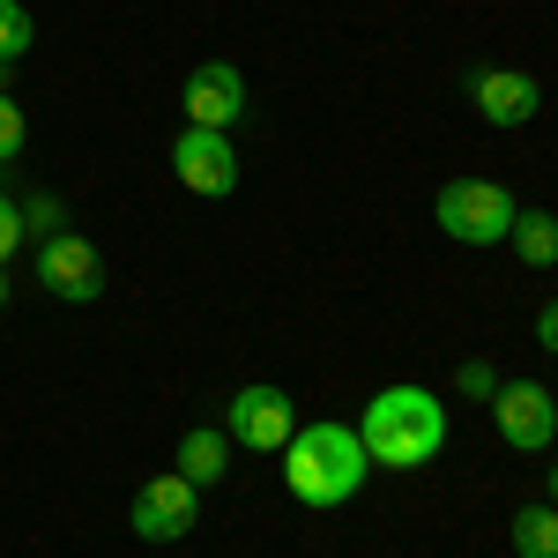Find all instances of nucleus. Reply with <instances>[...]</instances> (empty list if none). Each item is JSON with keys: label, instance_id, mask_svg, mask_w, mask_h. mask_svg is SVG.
<instances>
[{"label": "nucleus", "instance_id": "423d86ee", "mask_svg": "<svg viewBox=\"0 0 558 558\" xmlns=\"http://www.w3.org/2000/svg\"><path fill=\"white\" fill-rule=\"evenodd\" d=\"M202 521V484H186L179 470L149 476L142 492H134V536H149V544H172Z\"/></svg>", "mask_w": 558, "mask_h": 558}, {"label": "nucleus", "instance_id": "4468645a", "mask_svg": "<svg viewBox=\"0 0 558 558\" xmlns=\"http://www.w3.org/2000/svg\"><path fill=\"white\" fill-rule=\"evenodd\" d=\"M23 52H31V8L23 0H0V60L15 68Z\"/></svg>", "mask_w": 558, "mask_h": 558}, {"label": "nucleus", "instance_id": "6ab92c4d", "mask_svg": "<svg viewBox=\"0 0 558 558\" xmlns=\"http://www.w3.org/2000/svg\"><path fill=\"white\" fill-rule=\"evenodd\" d=\"M536 343H544V350H551V357H558V299L544 305V320H536Z\"/></svg>", "mask_w": 558, "mask_h": 558}, {"label": "nucleus", "instance_id": "0eeeda50", "mask_svg": "<svg viewBox=\"0 0 558 558\" xmlns=\"http://www.w3.org/2000/svg\"><path fill=\"white\" fill-rule=\"evenodd\" d=\"M38 283L52 291V299H68V305H89L97 291H105V254H97L89 239H75V231H60V239L38 246Z\"/></svg>", "mask_w": 558, "mask_h": 558}, {"label": "nucleus", "instance_id": "f3484780", "mask_svg": "<svg viewBox=\"0 0 558 558\" xmlns=\"http://www.w3.org/2000/svg\"><path fill=\"white\" fill-rule=\"evenodd\" d=\"M454 387H462V395H476V402H492V395H499V373H492L484 357H470V365L454 373Z\"/></svg>", "mask_w": 558, "mask_h": 558}, {"label": "nucleus", "instance_id": "f257e3e1", "mask_svg": "<svg viewBox=\"0 0 558 558\" xmlns=\"http://www.w3.org/2000/svg\"><path fill=\"white\" fill-rule=\"evenodd\" d=\"M357 439H365L373 470H425L447 447V410L425 387H380L365 402V417H357Z\"/></svg>", "mask_w": 558, "mask_h": 558}, {"label": "nucleus", "instance_id": "39448f33", "mask_svg": "<svg viewBox=\"0 0 558 558\" xmlns=\"http://www.w3.org/2000/svg\"><path fill=\"white\" fill-rule=\"evenodd\" d=\"M299 432V402L283 387H239L231 395V439L254 447V454H283Z\"/></svg>", "mask_w": 558, "mask_h": 558}, {"label": "nucleus", "instance_id": "aec40b11", "mask_svg": "<svg viewBox=\"0 0 558 558\" xmlns=\"http://www.w3.org/2000/svg\"><path fill=\"white\" fill-rule=\"evenodd\" d=\"M0 305H8V260H0Z\"/></svg>", "mask_w": 558, "mask_h": 558}, {"label": "nucleus", "instance_id": "7ed1b4c3", "mask_svg": "<svg viewBox=\"0 0 558 558\" xmlns=\"http://www.w3.org/2000/svg\"><path fill=\"white\" fill-rule=\"evenodd\" d=\"M514 216H521V202L507 186H492V179H454L439 194V231L462 239V246H499L514 231Z\"/></svg>", "mask_w": 558, "mask_h": 558}, {"label": "nucleus", "instance_id": "9d476101", "mask_svg": "<svg viewBox=\"0 0 558 558\" xmlns=\"http://www.w3.org/2000/svg\"><path fill=\"white\" fill-rule=\"evenodd\" d=\"M470 105L492 120V128H521V120H536L544 89H536V75H521V68H476L470 75Z\"/></svg>", "mask_w": 558, "mask_h": 558}, {"label": "nucleus", "instance_id": "2eb2a0df", "mask_svg": "<svg viewBox=\"0 0 558 558\" xmlns=\"http://www.w3.org/2000/svg\"><path fill=\"white\" fill-rule=\"evenodd\" d=\"M23 231L45 246V239H60V231H68V209H60L52 194H31V202H23Z\"/></svg>", "mask_w": 558, "mask_h": 558}, {"label": "nucleus", "instance_id": "f8f14e48", "mask_svg": "<svg viewBox=\"0 0 558 558\" xmlns=\"http://www.w3.org/2000/svg\"><path fill=\"white\" fill-rule=\"evenodd\" d=\"M507 239H514V254L529 260V268H551L558 260V216L551 209H521Z\"/></svg>", "mask_w": 558, "mask_h": 558}, {"label": "nucleus", "instance_id": "ddd939ff", "mask_svg": "<svg viewBox=\"0 0 558 558\" xmlns=\"http://www.w3.org/2000/svg\"><path fill=\"white\" fill-rule=\"evenodd\" d=\"M514 551L521 558H558V507H521L514 514Z\"/></svg>", "mask_w": 558, "mask_h": 558}, {"label": "nucleus", "instance_id": "f03ea898", "mask_svg": "<svg viewBox=\"0 0 558 558\" xmlns=\"http://www.w3.org/2000/svg\"><path fill=\"white\" fill-rule=\"evenodd\" d=\"M365 470H373V454L350 425H299L283 447V484L299 507H350Z\"/></svg>", "mask_w": 558, "mask_h": 558}, {"label": "nucleus", "instance_id": "6e6552de", "mask_svg": "<svg viewBox=\"0 0 558 558\" xmlns=\"http://www.w3.org/2000/svg\"><path fill=\"white\" fill-rule=\"evenodd\" d=\"M492 417H499V439H507L514 454H544L558 439V402L536 380L499 387V395H492Z\"/></svg>", "mask_w": 558, "mask_h": 558}, {"label": "nucleus", "instance_id": "a211bd4d", "mask_svg": "<svg viewBox=\"0 0 558 558\" xmlns=\"http://www.w3.org/2000/svg\"><path fill=\"white\" fill-rule=\"evenodd\" d=\"M23 239H31V231H23V202H8V194H0V260L15 254Z\"/></svg>", "mask_w": 558, "mask_h": 558}, {"label": "nucleus", "instance_id": "9b49d317", "mask_svg": "<svg viewBox=\"0 0 558 558\" xmlns=\"http://www.w3.org/2000/svg\"><path fill=\"white\" fill-rule=\"evenodd\" d=\"M231 470V432H186L179 439V476L186 484H216Z\"/></svg>", "mask_w": 558, "mask_h": 558}, {"label": "nucleus", "instance_id": "412c9836", "mask_svg": "<svg viewBox=\"0 0 558 558\" xmlns=\"http://www.w3.org/2000/svg\"><path fill=\"white\" fill-rule=\"evenodd\" d=\"M551 507H558V470H551Z\"/></svg>", "mask_w": 558, "mask_h": 558}, {"label": "nucleus", "instance_id": "1a4fd4ad", "mask_svg": "<svg viewBox=\"0 0 558 558\" xmlns=\"http://www.w3.org/2000/svg\"><path fill=\"white\" fill-rule=\"evenodd\" d=\"M246 120V75L231 60H202L186 75V128H209V134H231Z\"/></svg>", "mask_w": 558, "mask_h": 558}, {"label": "nucleus", "instance_id": "20e7f679", "mask_svg": "<svg viewBox=\"0 0 558 558\" xmlns=\"http://www.w3.org/2000/svg\"><path fill=\"white\" fill-rule=\"evenodd\" d=\"M172 172H179V186H186V194L223 202V194H239V149H231V134L186 128L172 142Z\"/></svg>", "mask_w": 558, "mask_h": 558}, {"label": "nucleus", "instance_id": "dca6fc26", "mask_svg": "<svg viewBox=\"0 0 558 558\" xmlns=\"http://www.w3.org/2000/svg\"><path fill=\"white\" fill-rule=\"evenodd\" d=\"M23 142H31V120H23V105L0 89V165H15V157H23Z\"/></svg>", "mask_w": 558, "mask_h": 558}]
</instances>
